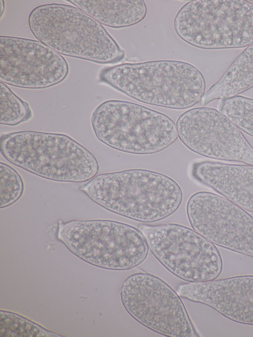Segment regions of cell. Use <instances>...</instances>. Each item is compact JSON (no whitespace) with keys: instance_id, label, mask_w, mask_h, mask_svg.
Returning <instances> with one entry per match:
<instances>
[{"instance_id":"6da1fadb","label":"cell","mask_w":253,"mask_h":337,"mask_svg":"<svg viewBox=\"0 0 253 337\" xmlns=\"http://www.w3.org/2000/svg\"><path fill=\"white\" fill-rule=\"evenodd\" d=\"M80 190L105 209L143 223L170 216L183 199L180 186L171 178L139 168L100 174Z\"/></svg>"},{"instance_id":"7a4b0ae2","label":"cell","mask_w":253,"mask_h":337,"mask_svg":"<svg viewBox=\"0 0 253 337\" xmlns=\"http://www.w3.org/2000/svg\"><path fill=\"white\" fill-rule=\"evenodd\" d=\"M99 81L145 104L172 109L191 108L205 93L203 75L194 65L161 60L102 69Z\"/></svg>"},{"instance_id":"3957f363","label":"cell","mask_w":253,"mask_h":337,"mask_svg":"<svg viewBox=\"0 0 253 337\" xmlns=\"http://www.w3.org/2000/svg\"><path fill=\"white\" fill-rule=\"evenodd\" d=\"M0 151L13 165L54 181L85 182L99 169L89 151L61 133L23 130L5 134L0 137Z\"/></svg>"},{"instance_id":"277c9868","label":"cell","mask_w":253,"mask_h":337,"mask_svg":"<svg viewBox=\"0 0 253 337\" xmlns=\"http://www.w3.org/2000/svg\"><path fill=\"white\" fill-rule=\"evenodd\" d=\"M28 25L39 41L60 54L100 64L125 57V51L102 25L77 7L38 6L30 13Z\"/></svg>"},{"instance_id":"5b68a950","label":"cell","mask_w":253,"mask_h":337,"mask_svg":"<svg viewBox=\"0 0 253 337\" xmlns=\"http://www.w3.org/2000/svg\"><path fill=\"white\" fill-rule=\"evenodd\" d=\"M91 123L99 141L130 154H155L178 138L176 124L167 115L126 101L102 103L94 111Z\"/></svg>"},{"instance_id":"8992f818","label":"cell","mask_w":253,"mask_h":337,"mask_svg":"<svg viewBox=\"0 0 253 337\" xmlns=\"http://www.w3.org/2000/svg\"><path fill=\"white\" fill-rule=\"evenodd\" d=\"M178 36L199 48H242L253 42V3L243 0H192L174 19Z\"/></svg>"},{"instance_id":"52a82bcc","label":"cell","mask_w":253,"mask_h":337,"mask_svg":"<svg viewBox=\"0 0 253 337\" xmlns=\"http://www.w3.org/2000/svg\"><path fill=\"white\" fill-rule=\"evenodd\" d=\"M57 237L79 257L111 270L136 267L146 258L149 249L139 229L111 220L61 222Z\"/></svg>"},{"instance_id":"ba28073f","label":"cell","mask_w":253,"mask_h":337,"mask_svg":"<svg viewBox=\"0 0 253 337\" xmlns=\"http://www.w3.org/2000/svg\"><path fill=\"white\" fill-rule=\"evenodd\" d=\"M139 229L154 256L179 278L204 282L221 274L223 263L218 250L193 229L175 223L141 224Z\"/></svg>"},{"instance_id":"9c48e42d","label":"cell","mask_w":253,"mask_h":337,"mask_svg":"<svg viewBox=\"0 0 253 337\" xmlns=\"http://www.w3.org/2000/svg\"><path fill=\"white\" fill-rule=\"evenodd\" d=\"M123 305L135 320L167 337H198L179 295L161 278L147 273L128 276L120 290Z\"/></svg>"},{"instance_id":"30bf717a","label":"cell","mask_w":253,"mask_h":337,"mask_svg":"<svg viewBox=\"0 0 253 337\" xmlns=\"http://www.w3.org/2000/svg\"><path fill=\"white\" fill-rule=\"evenodd\" d=\"M178 137L189 149L202 156L253 166V147L240 130L215 109L201 107L181 114Z\"/></svg>"},{"instance_id":"8fae6325","label":"cell","mask_w":253,"mask_h":337,"mask_svg":"<svg viewBox=\"0 0 253 337\" xmlns=\"http://www.w3.org/2000/svg\"><path fill=\"white\" fill-rule=\"evenodd\" d=\"M186 212L196 232L220 247L253 257V217L217 194L198 192L188 199Z\"/></svg>"},{"instance_id":"7c38bea8","label":"cell","mask_w":253,"mask_h":337,"mask_svg":"<svg viewBox=\"0 0 253 337\" xmlns=\"http://www.w3.org/2000/svg\"><path fill=\"white\" fill-rule=\"evenodd\" d=\"M68 64L60 53L39 41L0 37V81L13 86L41 89L62 82Z\"/></svg>"},{"instance_id":"4fadbf2b","label":"cell","mask_w":253,"mask_h":337,"mask_svg":"<svg viewBox=\"0 0 253 337\" xmlns=\"http://www.w3.org/2000/svg\"><path fill=\"white\" fill-rule=\"evenodd\" d=\"M179 296L203 303L238 323L253 325V275L183 284Z\"/></svg>"},{"instance_id":"5bb4252c","label":"cell","mask_w":253,"mask_h":337,"mask_svg":"<svg viewBox=\"0 0 253 337\" xmlns=\"http://www.w3.org/2000/svg\"><path fill=\"white\" fill-rule=\"evenodd\" d=\"M192 175L242 209L253 212V166L198 162L193 165Z\"/></svg>"},{"instance_id":"9a60e30c","label":"cell","mask_w":253,"mask_h":337,"mask_svg":"<svg viewBox=\"0 0 253 337\" xmlns=\"http://www.w3.org/2000/svg\"><path fill=\"white\" fill-rule=\"evenodd\" d=\"M101 24L113 28L134 25L143 20L147 7L143 0H67Z\"/></svg>"},{"instance_id":"2e32d148","label":"cell","mask_w":253,"mask_h":337,"mask_svg":"<svg viewBox=\"0 0 253 337\" xmlns=\"http://www.w3.org/2000/svg\"><path fill=\"white\" fill-rule=\"evenodd\" d=\"M253 87V42L235 59L221 78L204 93L202 105L234 97Z\"/></svg>"},{"instance_id":"e0dca14e","label":"cell","mask_w":253,"mask_h":337,"mask_svg":"<svg viewBox=\"0 0 253 337\" xmlns=\"http://www.w3.org/2000/svg\"><path fill=\"white\" fill-rule=\"evenodd\" d=\"M218 111L240 130L253 137V99L237 95L221 99Z\"/></svg>"},{"instance_id":"ac0fdd59","label":"cell","mask_w":253,"mask_h":337,"mask_svg":"<svg viewBox=\"0 0 253 337\" xmlns=\"http://www.w3.org/2000/svg\"><path fill=\"white\" fill-rule=\"evenodd\" d=\"M0 124L16 126L32 117L29 104L16 95L4 83L0 82Z\"/></svg>"},{"instance_id":"d6986e66","label":"cell","mask_w":253,"mask_h":337,"mask_svg":"<svg viewBox=\"0 0 253 337\" xmlns=\"http://www.w3.org/2000/svg\"><path fill=\"white\" fill-rule=\"evenodd\" d=\"M0 337H61L18 314L0 311Z\"/></svg>"},{"instance_id":"ffe728a7","label":"cell","mask_w":253,"mask_h":337,"mask_svg":"<svg viewBox=\"0 0 253 337\" xmlns=\"http://www.w3.org/2000/svg\"><path fill=\"white\" fill-rule=\"evenodd\" d=\"M24 184L19 174L8 165L0 163V208H6L22 196Z\"/></svg>"},{"instance_id":"44dd1931","label":"cell","mask_w":253,"mask_h":337,"mask_svg":"<svg viewBox=\"0 0 253 337\" xmlns=\"http://www.w3.org/2000/svg\"><path fill=\"white\" fill-rule=\"evenodd\" d=\"M4 10V3L2 0H0V17H1Z\"/></svg>"},{"instance_id":"7402d4cb","label":"cell","mask_w":253,"mask_h":337,"mask_svg":"<svg viewBox=\"0 0 253 337\" xmlns=\"http://www.w3.org/2000/svg\"><path fill=\"white\" fill-rule=\"evenodd\" d=\"M249 1L250 2H252V3H253V0H249Z\"/></svg>"}]
</instances>
